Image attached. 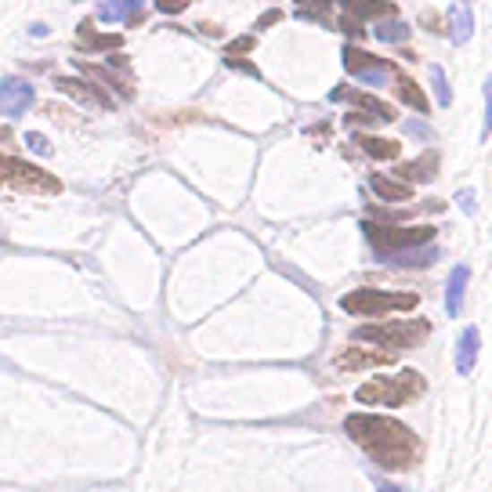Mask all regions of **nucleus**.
<instances>
[{
	"mask_svg": "<svg viewBox=\"0 0 492 492\" xmlns=\"http://www.w3.org/2000/svg\"><path fill=\"white\" fill-rule=\"evenodd\" d=\"M26 145H30L33 152H40V156H47V152H51L47 138H44V134H37V131H30V134H26Z\"/></svg>",
	"mask_w": 492,
	"mask_h": 492,
	"instance_id": "bb28decb",
	"label": "nucleus"
},
{
	"mask_svg": "<svg viewBox=\"0 0 492 492\" xmlns=\"http://www.w3.org/2000/svg\"><path fill=\"white\" fill-rule=\"evenodd\" d=\"M55 87L58 91H65V94H73V98H80V102H87V106H113L109 98L98 91V87H83V83H76V80H65V76H58L55 80Z\"/></svg>",
	"mask_w": 492,
	"mask_h": 492,
	"instance_id": "f3484780",
	"label": "nucleus"
},
{
	"mask_svg": "<svg viewBox=\"0 0 492 492\" xmlns=\"http://www.w3.org/2000/svg\"><path fill=\"white\" fill-rule=\"evenodd\" d=\"M344 69L355 80L369 83V87H380V83L391 80V65L380 62V58H373V55H366V51H358V47H344Z\"/></svg>",
	"mask_w": 492,
	"mask_h": 492,
	"instance_id": "6e6552de",
	"label": "nucleus"
},
{
	"mask_svg": "<svg viewBox=\"0 0 492 492\" xmlns=\"http://www.w3.org/2000/svg\"><path fill=\"white\" fill-rule=\"evenodd\" d=\"M0 185H8V188H22V192H58V177H51L47 170L26 163V160H15L8 152H0Z\"/></svg>",
	"mask_w": 492,
	"mask_h": 492,
	"instance_id": "423d86ee",
	"label": "nucleus"
},
{
	"mask_svg": "<svg viewBox=\"0 0 492 492\" xmlns=\"http://www.w3.org/2000/svg\"><path fill=\"white\" fill-rule=\"evenodd\" d=\"M438 257V250L427 243L424 250L420 246H413V250H399V254H384L380 261H387V264H399V268H424V264H431Z\"/></svg>",
	"mask_w": 492,
	"mask_h": 492,
	"instance_id": "2eb2a0df",
	"label": "nucleus"
},
{
	"mask_svg": "<svg viewBox=\"0 0 492 492\" xmlns=\"http://www.w3.org/2000/svg\"><path fill=\"white\" fill-rule=\"evenodd\" d=\"M142 0H109L98 8V22H142Z\"/></svg>",
	"mask_w": 492,
	"mask_h": 492,
	"instance_id": "9d476101",
	"label": "nucleus"
},
{
	"mask_svg": "<svg viewBox=\"0 0 492 492\" xmlns=\"http://www.w3.org/2000/svg\"><path fill=\"white\" fill-rule=\"evenodd\" d=\"M373 37H376L380 44H406V40H410V26L399 22V19H391V22H380V26L373 30Z\"/></svg>",
	"mask_w": 492,
	"mask_h": 492,
	"instance_id": "a211bd4d",
	"label": "nucleus"
},
{
	"mask_svg": "<svg viewBox=\"0 0 492 492\" xmlns=\"http://www.w3.org/2000/svg\"><path fill=\"white\" fill-rule=\"evenodd\" d=\"M369 185H373V192L380 195V200H387V203H406L410 195H413V188H410V185H402V181H391L387 174H373V177H369Z\"/></svg>",
	"mask_w": 492,
	"mask_h": 492,
	"instance_id": "dca6fc26",
	"label": "nucleus"
},
{
	"mask_svg": "<svg viewBox=\"0 0 492 492\" xmlns=\"http://www.w3.org/2000/svg\"><path fill=\"white\" fill-rule=\"evenodd\" d=\"M395 358V351H358V348H348L344 355H337V369H362V366H387Z\"/></svg>",
	"mask_w": 492,
	"mask_h": 492,
	"instance_id": "ddd939ff",
	"label": "nucleus"
},
{
	"mask_svg": "<svg viewBox=\"0 0 492 492\" xmlns=\"http://www.w3.org/2000/svg\"><path fill=\"white\" fill-rule=\"evenodd\" d=\"M344 431L348 438L384 470H410L417 467L424 445L420 438L399 424V420H391V417H376V413H358V417H348L344 420Z\"/></svg>",
	"mask_w": 492,
	"mask_h": 492,
	"instance_id": "f257e3e1",
	"label": "nucleus"
},
{
	"mask_svg": "<svg viewBox=\"0 0 492 492\" xmlns=\"http://www.w3.org/2000/svg\"><path fill=\"white\" fill-rule=\"evenodd\" d=\"M362 232H366V239L373 243L376 257L399 254V250H413V246H427V243L435 239V229H431V225H424V229H395V225H391V229H387V225L366 221Z\"/></svg>",
	"mask_w": 492,
	"mask_h": 492,
	"instance_id": "39448f33",
	"label": "nucleus"
},
{
	"mask_svg": "<svg viewBox=\"0 0 492 492\" xmlns=\"http://www.w3.org/2000/svg\"><path fill=\"white\" fill-rule=\"evenodd\" d=\"M341 30H344L348 37H358V33H366V30H362V22H358V15H344V19H341Z\"/></svg>",
	"mask_w": 492,
	"mask_h": 492,
	"instance_id": "cd10ccee",
	"label": "nucleus"
},
{
	"mask_svg": "<svg viewBox=\"0 0 492 492\" xmlns=\"http://www.w3.org/2000/svg\"><path fill=\"white\" fill-rule=\"evenodd\" d=\"M351 15H395V4H387V0H355V4H348Z\"/></svg>",
	"mask_w": 492,
	"mask_h": 492,
	"instance_id": "4be33fe9",
	"label": "nucleus"
},
{
	"mask_svg": "<svg viewBox=\"0 0 492 492\" xmlns=\"http://www.w3.org/2000/svg\"><path fill=\"white\" fill-rule=\"evenodd\" d=\"M279 19H282V15H279V12H268V15H264V19H261V26H272V22H279Z\"/></svg>",
	"mask_w": 492,
	"mask_h": 492,
	"instance_id": "2f4dec72",
	"label": "nucleus"
},
{
	"mask_svg": "<svg viewBox=\"0 0 492 492\" xmlns=\"http://www.w3.org/2000/svg\"><path fill=\"white\" fill-rule=\"evenodd\" d=\"M80 44L83 47H120V37H87V33H80Z\"/></svg>",
	"mask_w": 492,
	"mask_h": 492,
	"instance_id": "393cba45",
	"label": "nucleus"
},
{
	"mask_svg": "<svg viewBox=\"0 0 492 492\" xmlns=\"http://www.w3.org/2000/svg\"><path fill=\"white\" fill-rule=\"evenodd\" d=\"M431 87H435L438 106H442V109H449V102H453V91H449V80H445L442 65H431Z\"/></svg>",
	"mask_w": 492,
	"mask_h": 492,
	"instance_id": "5701e85b",
	"label": "nucleus"
},
{
	"mask_svg": "<svg viewBox=\"0 0 492 492\" xmlns=\"http://www.w3.org/2000/svg\"><path fill=\"white\" fill-rule=\"evenodd\" d=\"M330 98H333V102H355V106L369 109V113H373L380 124H391V120H395V113H391V106L376 102V98H369V94H358V91H351V87H337Z\"/></svg>",
	"mask_w": 492,
	"mask_h": 492,
	"instance_id": "1a4fd4ad",
	"label": "nucleus"
},
{
	"mask_svg": "<svg viewBox=\"0 0 492 492\" xmlns=\"http://www.w3.org/2000/svg\"><path fill=\"white\" fill-rule=\"evenodd\" d=\"M406 131H410V134H424V138H431V131L420 127V124H406Z\"/></svg>",
	"mask_w": 492,
	"mask_h": 492,
	"instance_id": "7c9ffc66",
	"label": "nucleus"
},
{
	"mask_svg": "<svg viewBox=\"0 0 492 492\" xmlns=\"http://www.w3.org/2000/svg\"><path fill=\"white\" fill-rule=\"evenodd\" d=\"M467 282H470V268H467V264H456L453 275H449V286H445V312H449V315H460V312H463Z\"/></svg>",
	"mask_w": 492,
	"mask_h": 492,
	"instance_id": "9b49d317",
	"label": "nucleus"
},
{
	"mask_svg": "<svg viewBox=\"0 0 492 492\" xmlns=\"http://www.w3.org/2000/svg\"><path fill=\"white\" fill-rule=\"evenodd\" d=\"M399 98L410 106V109H417V113H427V98H424V91L410 80V76H399Z\"/></svg>",
	"mask_w": 492,
	"mask_h": 492,
	"instance_id": "6ab92c4d",
	"label": "nucleus"
},
{
	"mask_svg": "<svg viewBox=\"0 0 492 492\" xmlns=\"http://www.w3.org/2000/svg\"><path fill=\"white\" fill-rule=\"evenodd\" d=\"M330 12H333V0H298V15H301V19L326 22Z\"/></svg>",
	"mask_w": 492,
	"mask_h": 492,
	"instance_id": "aec40b11",
	"label": "nucleus"
},
{
	"mask_svg": "<svg viewBox=\"0 0 492 492\" xmlns=\"http://www.w3.org/2000/svg\"><path fill=\"white\" fill-rule=\"evenodd\" d=\"M380 492H402V488H399V485H387V481H384V485H380Z\"/></svg>",
	"mask_w": 492,
	"mask_h": 492,
	"instance_id": "473e14b6",
	"label": "nucleus"
},
{
	"mask_svg": "<svg viewBox=\"0 0 492 492\" xmlns=\"http://www.w3.org/2000/svg\"><path fill=\"white\" fill-rule=\"evenodd\" d=\"M358 145H362L369 156H376V160H395V156H399V145H395V142H384V138H369V134H362Z\"/></svg>",
	"mask_w": 492,
	"mask_h": 492,
	"instance_id": "412c9836",
	"label": "nucleus"
},
{
	"mask_svg": "<svg viewBox=\"0 0 492 492\" xmlns=\"http://www.w3.org/2000/svg\"><path fill=\"white\" fill-rule=\"evenodd\" d=\"M37 102V91L30 80L22 76H8L4 83H0V117H8V120H19L22 113H30Z\"/></svg>",
	"mask_w": 492,
	"mask_h": 492,
	"instance_id": "0eeeda50",
	"label": "nucleus"
},
{
	"mask_svg": "<svg viewBox=\"0 0 492 492\" xmlns=\"http://www.w3.org/2000/svg\"><path fill=\"white\" fill-rule=\"evenodd\" d=\"M424 391H427V380L417 369H399L395 376H373V380H366L355 391V399L362 406H406V402L420 399Z\"/></svg>",
	"mask_w": 492,
	"mask_h": 492,
	"instance_id": "f03ea898",
	"label": "nucleus"
},
{
	"mask_svg": "<svg viewBox=\"0 0 492 492\" xmlns=\"http://www.w3.org/2000/svg\"><path fill=\"white\" fill-rule=\"evenodd\" d=\"M474 33V15L467 4H449V37L453 44H467Z\"/></svg>",
	"mask_w": 492,
	"mask_h": 492,
	"instance_id": "4468645a",
	"label": "nucleus"
},
{
	"mask_svg": "<svg viewBox=\"0 0 492 492\" xmlns=\"http://www.w3.org/2000/svg\"><path fill=\"white\" fill-rule=\"evenodd\" d=\"M460 207H463L467 214H474V192H460Z\"/></svg>",
	"mask_w": 492,
	"mask_h": 492,
	"instance_id": "c85d7f7f",
	"label": "nucleus"
},
{
	"mask_svg": "<svg viewBox=\"0 0 492 492\" xmlns=\"http://www.w3.org/2000/svg\"><path fill=\"white\" fill-rule=\"evenodd\" d=\"M402 174H406V177H417V174H420V181H427V177L435 174V156H427L424 163H420V160H417V163H406Z\"/></svg>",
	"mask_w": 492,
	"mask_h": 492,
	"instance_id": "b1692460",
	"label": "nucleus"
},
{
	"mask_svg": "<svg viewBox=\"0 0 492 492\" xmlns=\"http://www.w3.org/2000/svg\"><path fill=\"white\" fill-rule=\"evenodd\" d=\"M250 47H254V37H239V40H236V44H232L229 51L236 55V51H250Z\"/></svg>",
	"mask_w": 492,
	"mask_h": 492,
	"instance_id": "c756f323",
	"label": "nucleus"
},
{
	"mask_svg": "<svg viewBox=\"0 0 492 492\" xmlns=\"http://www.w3.org/2000/svg\"><path fill=\"white\" fill-rule=\"evenodd\" d=\"M431 333L427 319H410V323H380V326H362L355 330L351 341H366V344H380V348H417L424 337Z\"/></svg>",
	"mask_w": 492,
	"mask_h": 492,
	"instance_id": "20e7f679",
	"label": "nucleus"
},
{
	"mask_svg": "<svg viewBox=\"0 0 492 492\" xmlns=\"http://www.w3.org/2000/svg\"><path fill=\"white\" fill-rule=\"evenodd\" d=\"M341 4H355V0H341Z\"/></svg>",
	"mask_w": 492,
	"mask_h": 492,
	"instance_id": "72a5a7b5",
	"label": "nucleus"
},
{
	"mask_svg": "<svg viewBox=\"0 0 492 492\" xmlns=\"http://www.w3.org/2000/svg\"><path fill=\"white\" fill-rule=\"evenodd\" d=\"M420 305L417 293H384V289H351L341 298V308L348 315H387V312H413Z\"/></svg>",
	"mask_w": 492,
	"mask_h": 492,
	"instance_id": "7ed1b4c3",
	"label": "nucleus"
},
{
	"mask_svg": "<svg viewBox=\"0 0 492 492\" xmlns=\"http://www.w3.org/2000/svg\"><path fill=\"white\" fill-rule=\"evenodd\" d=\"M188 4H192V0H156L160 15H177V12H185Z\"/></svg>",
	"mask_w": 492,
	"mask_h": 492,
	"instance_id": "a878e982",
	"label": "nucleus"
},
{
	"mask_svg": "<svg viewBox=\"0 0 492 492\" xmlns=\"http://www.w3.org/2000/svg\"><path fill=\"white\" fill-rule=\"evenodd\" d=\"M478 348H481V333H478V326H467V330L460 333V341H456V373L467 376V373L474 369Z\"/></svg>",
	"mask_w": 492,
	"mask_h": 492,
	"instance_id": "f8f14e48",
	"label": "nucleus"
}]
</instances>
